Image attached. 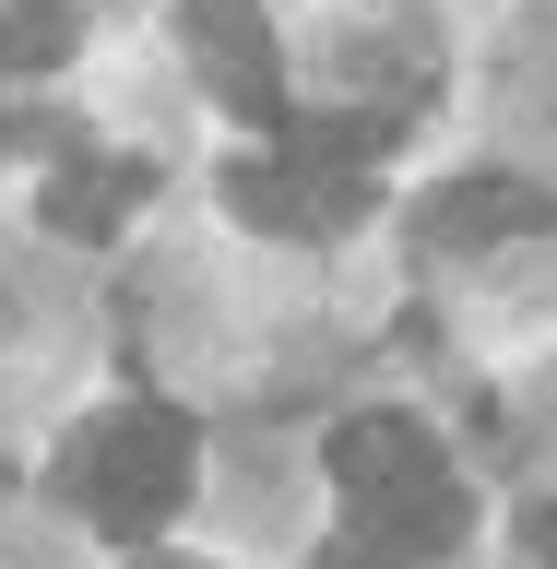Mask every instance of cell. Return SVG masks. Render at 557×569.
<instances>
[{"label":"cell","instance_id":"obj_1","mask_svg":"<svg viewBox=\"0 0 557 569\" xmlns=\"http://www.w3.org/2000/svg\"><path fill=\"white\" fill-rule=\"evenodd\" d=\"M332 487H345V510H356V546L391 558V569L404 558H451L462 522H475L451 451H439L416 416H345L332 427Z\"/></svg>","mask_w":557,"mask_h":569},{"label":"cell","instance_id":"obj_2","mask_svg":"<svg viewBox=\"0 0 557 569\" xmlns=\"http://www.w3.org/2000/svg\"><path fill=\"white\" fill-rule=\"evenodd\" d=\"M190 475H202V427L178 416V403H119V416H96L60 451V498L96 533H119V546H142L155 522H178Z\"/></svg>","mask_w":557,"mask_h":569},{"label":"cell","instance_id":"obj_3","mask_svg":"<svg viewBox=\"0 0 557 569\" xmlns=\"http://www.w3.org/2000/svg\"><path fill=\"white\" fill-rule=\"evenodd\" d=\"M226 213L238 226H261V238H345L356 213H368V178L345 167H309V154H238L226 167Z\"/></svg>","mask_w":557,"mask_h":569},{"label":"cell","instance_id":"obj_4","mask_svg":"<svg viewBox=\"0 0 557 569\" xmlns=\"http://www.w3.org/2000/svg\"><path fill=\"white\" fill-rule=\"evenodd\" d=\"M190 60H202L213 107H238V119H261V131H285V119H297V96H285V60H273V24H261V0H190Z\"/></svg>","mask_w":557,"mask_h":569},{"label":"cell","instance_id":"obj_5","mask_svg":"<svg viewBox=\"0 0 557 569\" xmlns=\"http://www.w3.org/2000/svg\"><path fill=\"white\" fill-rule=\"evenodd\" d=\"M534 226H557V190H534V178H451L427 202V249H498Z\"/></svg>","mask_w":557,"mask_h":569},{"label":"cell","instance_id":"obj_6","mask_svg":"<svg viewBox=\"0 0 557 569\" xmlns=\"http://www.w3.org/2000/svg\"><path fill=\"white\" fill-rule=\"evenodd\" d=\"M131 202H142V167H60L48 178V226L60 238H107Z\"/></svg>","mask_w":557,"mask_h":569},{"label":"cell","instance_id":"obj_7","mask_svg":"<svg viewBox=\"0 0 557 569\" xmlns=\"http://www.w3.org/2000/svg\"><path fill=\"white\" fill-rule=\"evenodd\" d=\"M60 48H71L60 12H0V71H48Z\"/></svg>","mask_w":557,"mask_h":569},{"label":"cell","instance_id":"obj_8","mask_svg":"<svg viewBox=\"0 0 557 569\" xmlns=\"http://www.w3.org/2000/svg\"><path fill=\"white\" fill-rule=\"evenodd\" d=\"M523 546H534V569H557V498H534V510H523Z\"/></svg>","mask_w":557,"mask_h":569},{"label":"cell","instance_id":"obj_9","mask_svg":"<svg viewBox=\"0 0 557 569\" xmlns=\"http://www.w3.org/2000/svg\"><path fill=\"white\" fill-rule=\"evenodd\" d=\"M309 569H391V558H368V546H332V558H309Z\"/></svg>","mask_w":557,"mask_h":569},{"label":"cell","instance_id":"obj_10","mask_svg":"<svg viewBox=\"0 0 557 569\" xmlns=\"http://www.w3.org/2000/svg\"><path fill=\"white\" fill-rule=\"evenodd\" d=\"M142 569H190V558H142Z\"/></svg>","mask_w":557,"mask_h":569}]
</instances>
